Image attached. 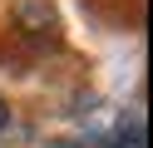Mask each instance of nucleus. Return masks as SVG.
<instances>
[{
  "instance_id": "nucleus-1",
  "label": "nucleus",
  "mask_w": 153,
  "mask_h": 148,
  "mask_svg": "<svg viewBox=\"0 0 153 148\" xmlns=\"http://www.w3.org/2000/svg\"><path fill=\"white\" fill-rule=\"evenodd\" d=\"M20 25L35 30V35L54 30V5H50V0H20Z\"/></svg>"
},
{
  "instance_id": "nucleus-2",
  "label": "nucleus",
  "mask_w": 153,
  "mask_h": 148,
  "mask_svg": "<svg viewBox=\"0 0 153 148\" xmlns=\"http://www.w3.org/2000/svg\"><path fill=\"white\" fill-rule=\"evenodd\" d=\"M109 148H148V133H143V118H133V123L123 118V128L114 133V143H109Z\"/></svg>"
},
{
  "instance_id": "nucleus-3",
  "label": "nucleus",
  "mask_w": 153,
  "mask_h": 148,
  "mask_svg": "<svg viewBox=\"0 0 153 148\" xmlns=\"http://www.w3.org/2000/svg\"><path fill=\"white\" fill-rule=\"evenodd\" d=\"M5 123H10V109H5V99H0V128H5Z\"/></svg>"
},
{
  "instance_id": "nucleus-4",
  "label": "nucleus",
  "mask_w": 153,
  "mask_h": 148,
  "mask_svg": "<svg viewBox=\"0 0 153 148\" xmlns=\"http://www.w3.org/2000/svg\"><path fill=\"white\" fill-rule=\"evenodd\" d=\"M50 148H84V143H50Z\"/></svg>"
}]
</instances>
